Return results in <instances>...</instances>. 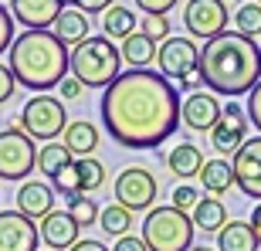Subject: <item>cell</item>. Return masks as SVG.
I'll return each instance as SVG.
<instances>
[{"mask_svg":"<svg viewBox=\"0 0 261 251\" xmlns=\"http://www.w3.org/2000/svg\"><path fill=\"white\" fill-rule=\"evenodd\" d=\"M51 34L61 41V44H71V48H78L82 41H88L92 34H88V17L82 14V10H75V7H68V10H61V17L55 20V28H51Z\"/></svg>","mask_w":261,"mask_h":251,"instance_id":"20","label":"cell"},{"mask_svg":"<svg viewBox=\"0 0 261 251\" xmlns=\"http://www.w3.org/2000/svg\"><path fill=\"white\" fill-rule=\"evenodd\" d=\"M10 44H14V17H10V7L0 4V55L10 51Z\"/></svg>","mask_w":261,"mask_h":251,"instance_id":"34","label":"cell"},{"mask_svg":"<svg viewBox=\"0 0 261 251\" xmlns=\"http://www.w3.org/2000/svg\"><path fill=\"white\" fill-rule=\"evenodd\" d=\"M41 231V241L48 244V251H71L82 238V228H78V221L71 217L68 211H51L44 221L38 224Z\"/></svg>","mask_w":261,"mask_h":251,"instance_id":"16","label":"cell"},{"mask_svg":"<svg viewBox=\"0 0 261 251\" xmlns=\"http://www.w3.org/2000/svg\"><path fill=\"white\" fill-rule=\"evenodd\" d=\"M203 153H200V146H194V143H180V146H173L170 153H166V170L173 177H180V180H190V177H200V170H203Z\"/></svg>","mask_w":261,"mask_h":251,"instance_id":"19","label":"cell"},{"mask_svg":"<svg viewBox=\"0 0 261 251\" xmlns=\"http://www.w3.org/2000/svg\"><path fill=\"white\" fill-rule=\"evenodd\" d=\"M112 193H116V204L119 207H126L129 214H139V211H153L156 204V193H160V184H156L153 170H146V166H126L122 173L116 177V184H112Z\"/></svg>","mask_w":261,"mask_h":251,"instance_id":"8","label":"cell"},{"mask_svg":"<svg viewBox=\"0 0 261 251\" xmlns=\"http://www.w3.org/2000/svg\"><path fill=\"white\" fill-rule=\"evenodd\" d=\"M170 204H173L176 211L190 214L197 204H200V193H197V187H194V184H176V187H173V193H170Z\"/></svg>","mask_w":261,"mask_h":251,"instance_id":"32","label":"cell"},{"mask_svg":"<svg viewBox=\"0 0 261 251\" xmlns=\"http://www.w3.org/2000/svg\"><path fill=\"white\" fill-rule=\"evenodd\" d=\"M75 170H78V187H82V193H92V190H98V187H106V166H102V160H95V156L75 160Z\"/></svg>","mask_w":261,"mask_h":251,"instance_id":"28","label":"cell"},{"mask_svg":"<svg viewBox=\"0 0 261 251\" xmlns=\"http://www.w3.org/2000/svg\"><path fill=\"white\" fill-rule=\"evenodd\" d=\"M234 166V187H241L244 197L261 200V136L244 139V146L231 156Z\"/></svg>","mask_w":261,"mask_h":251,"instance_id":"12","label":"cell"},{"mask_svg":"<svg viewBox=\"0 0 261 251\" xmlns=\"http://www.w3.org/2000/svg\"><path fill=\"white\" fill-rule=\"evenodd\" d=\"M190 251H217V248H207V244H194Z\"/></svg>","mask_w":261,"mask_h":251,"instance_id":"44","label":"cell"},{"mask_svg":"<svg viewBox=\"0 0 261 251\" xmlns=\"http://www.w3.org/2000/svg\"><path fill=\"white\" fill-rule=\"evenodd\" d=\"M51 187H55V193H61V197H75V193H82V187H78V170H75V163H68L61 173L51 177Z\"/></svg>","mask_w":261,"mask_h":251,"instance_id":"31","label":"cell"},{"mask_svg":"<svg viewBox=\"0 0 261 251\" xmlns=\"http://www.w3.org/2000/svg\"><path fill=\"white\" fill-rule=\"evenodd\" d=\"M38 149L24 129L7 126L0 129V180H28L38 166Z\"/></svg>","mask_w":261,"mask_h":251,"instance_id":"7","label":"cell"},{"mask_svg":"<svg viewBox=\"0 0 261 251\" xmlns=\"http://www.w3.org/2000/svg\"><path fill=\"white\" fill-rule=\"evenodd\" d=\"M248 112H244L241 102H224L221 109V119H217V126L211 129V146L217 149V156H234L238 149L244 146V139H248Z\"/></svg>","mask_w":261,"mask_h":251,"instance_id":"9","label":"cell"},{"mask_svg":"<svg viewBox=\"0 0 261 251\" xmlns=\"http://www.w3.org/2000/svg\"><path fill=\"white\" fill-rule=\"evenodd\" d=\"M17 129H24L31 139L58 143V136H65V129H68L65 102L55 95H31L17 116Z\"/></svg>","mask_w":261,"mask_h":251,"instance_id":"6","label":"cell"},{"mask_svg":"<svg viewBox=\"0 0 261 251\" xmlns=\"http://www.w3.org/2000/svg\"><path fill=\"white\" fill-rule=\"evenodd\" d=\"M251 231H254V238H258V244H261V204H254V211H251Z\"/></svg>","mask_w":261,"mask_h":251,"instance_id":"43","label":"cell"},{"mask_svg":"<svg viewBox=\"0 0 261 251\" xmlns=\"http://www.w3.org/2000/svg\"><path fill=\"white\" fill-rule=\"evenodd\" d=\"M234 31L244 38H261V7L258 4H241L234 10Z\"/></svg>","mask_w":261,"mask_h":251,"instance_id":"30","label":"cell"},{"mask_svg":"<svg viewBox=\"0 0 261 251\" xmlns=\"http://www.w3.org/2000/svg\"><path fill=\"white\" fill-rule=\"evenodd\" d=\"M203 85L217 95H251L261 82V48L258 41L238 31H224L200 48Z\"/></svg>","mask_w":261,"mask_h":251,"instance_id":"2","label":"cell"},{"mask_svg":"<svg viewBox=\"0 0 261 251\" xmlns=\"http://www.w3.org/2000/svg\"><path fill=\"white\" fill-rule=\"evenodd\" d=\"M71 251H112V248H106V244L95 241V238H82V241H78Z\"/></svg>","mask_w":261,"mask_h":251,"instance_id":"42","label":"cell"},{"mask_svg":"<svg viewBox=\"0 0 261 251\" xmlns=\"http://www.w3.org/2000/svg\"><path fill=\"white\" fill-rule=\"evenodd\" d=\"M68 200V214L78 221V228L85 231V228H92V224H98V204L92 200V197H85V193H75V197H65Z\"/></svg>","mask_w":261,"mask_h":251,"instance_id":"29","label":"cell"},{"mask_svg":"<svg viewBox=\"0 0 261 251\" xmlns=\"http://www.w3.org/2000/svg\"><path fill=\"white\" fill-rule=\"evenodd\" d=\"M248 122L261 133V82L251 88V95H248Z\"/></svg>","mask_w":261,"mask_h":251,"instance_id":"37","label":"cell"},{"mask_svg":"<svg viewBox=\"0 0 261 251\" xmlns=\"http://www.w3.org/2000/svg\"><path fill=\"white\" fill-rule=\"evenodd\" d=\"M122 61H126L129 68H146L149 65V61H156V41H149L146 38V34H139V31H136V34H129L126 41H122Z\"/></svg>","mask_w":261,"mask_h":251,"instance_id":"24","label":"cell"},{"mask_svg":"<svg viewBox=\"0 0 261 251\" xmlns=\"http://www.w3.org/2000/svg\"><path fill=\"white\" fill-rule=\"evenodd\" d=\"M190 217H194V228H197V231L217 234L224 224H227V207H224L217 197H200V204L190 211Z\"/></svg>","mask_w":261,"mask_h":251,"instance_id":"23","label":"cell"},{"mask_svg":"<svg viewBox=\"0 0 261 251\" xmlns=\"http://www.w3.org/2000/svg\"><path fill=\"white\" fill-rule=\"evenodd\" d=\"M38 224L20 211H0V251H38Z\"/></svg>","mask_w":261,"mask_h":251,"instance_id":"13","label":"cell"},{"mask_svg":"<svg viewBox=\"0 0 261 251\" xmlns=\"http://www.w3.org/2000/svg\"><path fill=\"white\" fill-rule=\"evenodd\" d=\"M17 211L31 221H44L55 211V187L44 180H28L17 190Z\"/></svg>","mask_w":261,"mask_h":251,"instance_id":"17","label":"cell"},{"mask_svg":"<svg viewBox=\"0 0 261 251\" xmlns=\"http://www.w3.org/2000/svg\"><path fill=\"white\" fill-rule=\"evenodd\" d=\"M71 78H78L85 88H102L106 92L112 82H116L122 71V51L116 48V41H109L106 34L102 38H88L82 41L78 48H71Z\"/></svg>","mask_w":261,"mask_h":251,"instance_id":"4","label":"cell"},{"mask_svg":"<svg viewBox=\"0 0 261 251\" xmlns=\"http://www.w3.org/2000/svg\"><path fill=\"white\" fill-rule=\"evenodd\" d=\"M68 163H75V156L65 149V143H44V146L38 149V170L48 177V180H51L55 173H61Z\"/></svg>","mask_w":261,"mask_h":251,"instance_id":"27","label":"cell"},{"mask_svg":"<svg viewBox=\"0 0 261 251\" xmlns=\"http://www.w3.org/2000/svg\"><path fill=\"white\" fill-rule=\"evenodd\" d=\"M180 92L149 68H129L102 92L98 112L109 136L126 149H156L180 126Z\"/></svg>","mask_w":261,"mask_h":251,"instance_id":"1","label":"cell"},{"mask_svg":"<svg viewBox=\"0 0 261 251\" xmlns=\"http://www.w3.org/2000/svg\"><path fill=\"white\" fill-rule=\"evenodd\" d=\"M194 217L176 211L173 204H160L146 214L143 221V238L149 251H190L194 248Z\"/></svg>","mask_w":261,"mask_h":251,"instance_id":"5","label":"cell"},{"mask_svg":"<svg viewBox=\"0 0 261 251\" xmlns=\"http://www.w3.org/2000/svg\"><path fill=\"white\" fill-rule=\"evenodd\" d=\"M82 88H85V85H82L78 78H71V75H68L65 82L58 85V95H61V98H82Z\"/></svg>","mask_w":261,"mask_h":251,"instance_id":"40","label":"cell"},{"mask_svg":"<svg viewBox=\"0 0 261 251\" xmlns=\"http://www.w3.org/2000/svg\"><path fill=\"white\" fill-rule=\"evenodd\" d=\"M200 184H203V190L211 193V197L227 193L234 187V166H231V160H224V156L207 160V163H203V170H200Z\"/></svg>","mask_w":261,"mask_h":251,"instance_id":"21","label":"cell"},{"mask_svg":"<svg viewBox=\"0 0 261 251\" xmlns=\"http://www.w3.org/2000/svg\"><path fill=\"white\" fill-rule=\"evenodd\" d=\"M258 48H261V44H258Z\"/></svg>","mask_w":261,"mask_h":251,"instance_id":"47","label":"cell"},{"mask_svg":"<svg viewBox=\"0 0 261 251\" xmlns=\"http://www.w3.org/2000/svg\"><path fill=\"white\" fill-rule=\"evenodd\" d=\"M44 251H48V248H44Z\"/></svg>","mask_w":261,"mask_h":251,"instance_id":"46","label":"cell"},{"mask_svg":"<svg viewBox=\"0 0 261 251\" xmlns=\"http://www.w3.org/2000/svg\"><path fill=\"white\" fill-rule=\"evenodd\" d=\"M7 68L14 71L17 78V85L31 88V92H51V88H58L61 82L68 78V61H71V51L61 44L51 31H24L14 38L7 51Z\"/></svg>","mask_w":261,"mask_h":251,"instance_id":"3","label":"cell"},{"mask_svg":"<svg viewBox=\"0 0 261 251\" xmlns=\"http://www.w3.org/2000/svg\"><path fill=\"white\" fill-rule=\"evenodd\" d=\"M203 88V75L200 71H190L187 78H180V92H187V95H194V92H200Z\"/></svg>","mask_w":261,"mask_h":251,"instance_id":"41","label":"cell"},{"mask_svg":"<svg viewBox=\"0 0 261 251\" xmlns=\"http://www.w3.org/2000/svg\"><path fill=\"white\" fill-rule=\"evenodd\" d=\"M112 251H149V248H146L143 238H136V234H126V238H119V241L112 244Z\"/></svg>","mask_w":261,"mask_h":251,"instance_id":"39","label":"cell"},{"mask_svg":"<svg viewBox=\"0 0 261 251\" xmlns=\"http://www.w3.org/2000/svg\"><path fill=\"white\" fill-rule=\"evenodd\" d=\"M227 0H187L184 24L187 31L200 41H211L227 31Z\"/></svg>","mask_w":261,"mask_h":251,"instance_id":"10","label":"cell"},{"mask_svg":"<svg viewBox=\"0 0 261 251\" xmlns=\"http://www.w3.org/2000/svg\"><path fill=\"white\" fill-rule=\"evenodd\" d=\"M65 0H10V17L24 24V31H48L61 17Z\"/></svg>","mask_w":261,"mask_h":251,"instance_id":"15","label":"cell"},{"mask_svg":"<svg viewBox=\"0 0 261 251\" xmlns=\"http://www.w3.org/2000/svg\"><path fill=\"white\" fill-rule=\"evenodd\" d=\"M102 31H106V38H112V41H126L129 34H136V14L129 7L112 4V7L102 14Z\"/></svg>","mask_w":261,"mask_h":251,"instance_id":"25","label":"cell"},{"mask_svg":"<svg viewBox=\"0 0 261 251\" xmlns=\"http://www.w3.org/2000/svg\"><path fill=\"white\" fill-rule=\"evenodd\" d=\"M14 88H17L14 71H10L7 65H0V106H7L10 98H14Z\"/></svg>","mask_w":261,"mask_h":251,"instance_id":"36","label":"cell"},{"mask_svg":"<svg viewBox=\"0 0 261 251\" xmlns=\"http://www.w3.org/2000/svg\"><path fill=\"white\" fill-rule=\"evenodd\" d=\"M258 238H254L248 221H227L217 231V251H258Z\"/></svg>","mask_w":261,"mask_h":251,"instance_id":"22","label":"cell"},{"mask_svg":"<svg viewBox=\"0 0 261 251\" xmlns=\"http://www.w3.org/2000/svg\"><path fill=\"white\" fill-rule=\"evenodd\" d=\"M98 228L109 234V238H126L129 231H133V214L126 211V207H119V204H109V207H102V214H98Z\"/></svg>","mask_w":261,"mask_h":251,"instance_id":"26","label":"cell"},{"mask_svg":"<svg viewBox=\"0 0 261 251\" xmlns=\"http://www.w3.org/2000/svg\"><path fill=\"white\" fill-rule=\"evenodd\" d=\"M156 68L163 78H187L190 71H200V48L190 38H166L156 51Z\"/></svg>","mask_w":261,"mask_h":251,"instance_id":"11","label":"cell"},{"mask_svg":"<svg viewBox=\"0 0 261 251\" xmlns=\"http://www.w3.org/2000/svg\"><path fill=\"white\" fill-rule=\"evenodd\" d=\"M65 4H71V7L82 10V14H106V10L112 7V0H65Z\"/></svg>","mask_w":261,"mask_h":251,"instance_id":"38","label":"cell"},{"mask_svg":"<svg viewBox=\"0 0 261 251\" xmlns=\"http://www.w3.org/2000/svg\"><path fill=\"white\" fill-rule=\"evenodd\" d=\"M139 34H146L149 41H166L170 38V20L156 17V14H143V20H139Z\"/></svg>","mask_w":261,"mask_h":251,"instance_id":"33","label":"cell"},{"mask_svg":"<svg viewBox=\"0 0 261 251\" xmlns=\"http://www.w3.org/2000/svg\"><path fill=\"white\" fill-rule=\"evenodd\" d=\"M258 7H261V0H258Z\"/></svg>","mask_w":261,"mask_h":251,"instance_id":"45","label":"cell"},{"mask_svg":"<svg viewBox=\"0 0 261 251\" xmlns=\"http://www.w3.org/2000/svg\"><path fill=\"white\" fill-rule=\"evenodd\" d=\"M61 143L75 160H85V156H92L98 149V129L92 122H85V119H75V122H68Z\"/></svg>","mask_w":261,"mask_h":251,"instance_id":"18","label":"cell"},{"mask_svg":"<svg viewBox=\"0 0 261 251\" xmlns=\"http://www.w3.org/2000/svg\"><path fill=\"white\" fill-rule=\"evenodd\" d=\"M176 4L180 0H136V7L143 10V14H156V17H166Z\"/></svg>","mask_w":261,"mask_h":251,"instance_id":"35","label":"cell"},{"mask_svg":"<svg viewBox=\"0 0 261 251\" xmlns=\"http://www.w3.org/2000/svg\"><path fill=\"white\" fill-rule=\"evenodd\" d=\"M221 102L211 92H194L180 102V126L194 129V133H211L217 119H221Z\"/></svg>","mask_w":261,"mask_h":251,"instance_id":"14","label":"cell"}]
</instances>
